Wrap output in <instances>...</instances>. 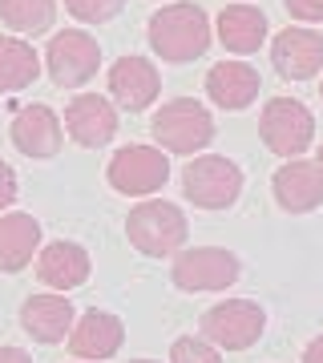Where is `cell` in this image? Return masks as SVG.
Returning a JSON list of instances; mask_svg holds the SVG:
<instances>
[{
    "instance_id": "1",
    "label": "cell",
    "mask_w": 323,
    "mask_h": 363,
    "mask_svg": "<svg viewBox=\"0 0 323 363\" xmlns=\"http://www.w3.org/2000/svg\"><path fill=\"white\" fill-rule=\"evenodd\" d=\"M150 45L162 61H174V65H186V61H198L202 52L210 49V21L207 13L190 4V0H178V4H166L150 16Z\"/></svg>"
},
{
    "instance_id": "2",
    "label": "cell",
    "mask_w": 323,
    "mask_h": 363,
    "mask_svg": "<svg viewBox=\"0 0 323 363\" xmlns=\"http://www.w3.org/2000/svg\"><path fill=\"white\" fill-rule=\"evenodd\" d=\"M154 138L166 154H182L190 157L198 150H207L214 142V117L194 101V97H178V101H166L154 113Z\"/></svg>"
},
{
    "instance_id": "3",
    "label": "cell",
    "mask_w": 323,
    "mask_h": 363,
    "mask_svg": "<svg viewBox=\"0 0 323 363\" xmlns=\"http://www.w3.org/2000/svg\"><path fill=\"white\" fill-rule=\"evenodd\" d=\"M126 234L142 255L162 259V255H174V250L186 242L190 226H186V214H182L174 202H142V206L129 210Z\"/></svg>"
},
{
    "instance_id": "4",
    "label": "cell",
    "mask_w": 323,
    "mask_h": 363,
    "mask_svg": "<svg viewBox=\"0 0 323 363\" xmlns=\"http://www.w3.org/2000/svg\"><path fill=\"white\" fill-rule=\"evenodd\" d=\"M258 133L267 150L279 157H299L315 138V117L303 101L295 97H271L263 105V117H258Z\"/></svg>"
},
{
    "instance_id": "5",
    "label": "cell",
    "mask_w": 323,
    "mask_h": 363,
    "mask_svg": "<svg viewBox=\"0 0 323 363\" xmlns=\"http://www.w3.org/2000/svg\"><path fill=\"white\" fill-rule=\"evenodd\" d=\"M182 190H186L194 206L222 210L243 194V169L234 166L231 157H219V154L194 157L190 166L182 169Z\"/></svg>"
},
{
    "instance_id": "6",
    "label": "cell",
    "mask_w": 323,
    "mask_h": 363,
    "mask_svg": "<svg viewBox=\"0 0 323 363\" xmlns=\"http://www.w3.org/2000/svg\"><path fill=\"white\" fill-rule=\"evenodd\" d=\"M263 327H267V315L255 298H226L202 315V335L226 351H246L251 343H258Z\"/></svg>"
},
{
    "instance_id": "7",
    "label": "cell",
    "mask_w": 323,
    "mask_h": 363,
    "mask_svg": "<svg viewBox=\"0 0 323 363\" xmlns=\"http://www.w3.org/2000/svg\"><path fill=\"white\" fill-rule=\"evenodd\" d=\"M170 178V162L154 145H126L109 162V186L126 198H146L162 190Z\"/></svg>"
},
{
    "instance_id": "8",
    "label": "cell",
    "mask_w": 323,
    "mask_h": 363,
    "mask_svg": "<svg viewBox=\"0 0 323 363\" xmlns=\"http://www.w3.org/2000/svg\"><path fill=\"white\" fill-rule=\"evenodd\" d=\"M45 65H49L53 81H57L61 89H77V85H85V81L102 69V49H97V40H93L89 33L65 28V33H57V37L49 40Z\"/></svg>"
},
{
    "instance_id": "9",
    "label": "cell",
    "mask_w": 323,
    "mask_h": 363,
    "mask_svg": "<svg viewBox=\"0 0 323 363\" xmlns=\"http://www.w3.org/2000/svg\"><path fill=\"white\" fill-rule=\"evenodd\" d=\"M170 274H174V286H182V291H226L231 283H239L243 267L222 247H194L174 259Z\"/></svg>"
},
{
    "instance_id": "10",
    "label": "cell",
    "mask_w": 323,
    "mask_h": 363,
    "mask_svg": "<svg viewBox=\"0 0 323 363\" xmlns=\"http://www.w3.org/2000/svg\"><path fill=\"white\" fill-rule=\"evenodd\" d=\"M271 65L287 81H307L323 69V37L315 28H283L271 40Z\"/></svg>"
},
{
    "instance_id": "11",
    "label": "cell",
    "mask_w": 323,
    "mask_h": 363,
    "mask_svg": "<svg viewBox=\"0 0 323 363\" xmlns=\"http://www.w3.org/2000/svg\"><path fill=\"white\" fill-rule=\"evenodd\" d=\"M275 202L291 214H311L323 202V166L307 157H291L275 169Z\"/></svg>"
},
{
    "instance_id": "12",
    "label": "cell",
    "mask_w": 323,
    "mask_h": 363,
    "mask_svg": "<svg viewBox=\"0 0 323 363\" xmlns=\"http://www.w3.org/2000/svg\"><path fill=\"white\" fill-rule=\"evenodd\" d=\"M158 89H162V77H158V69L146 57H117L114 69H109V93H114V101L133 109V113L146 109V105H154Z\"/></svg>"
},
{
    "instance_id": "13",
    "label": "cell",
    "mask_w": 323,
    "mask_h": 363,
    "mask_svg": "<svg viewBox=\"0 0 323 363\" xmlns=\"http://www.w3.org/2000/svg\"><path fill=\"white\" fill-rule=\"evenodd\" d=\"M65 125H69L73 142L93 150V145H105L117 133V109L102 93H81L77 101H69V109H65Z\"/></svg>"
},
{
    "instance_id": "14",
    "label": "cell",
    "mask_w": 323,
    "mask_h": 363,
    "mask_svg": "<svg viewBox=\"0 0 323 363\" xmlns=\"http://www.w3.org/2000/svg\"><path fill=\"white\" fill-rule=\"evenodd\" d=\"M61 121L49 105H25L13 117V145L25 157H53L61 150Z\"/></svg>"
},
{
    "instance_id": "15",
    "label": "cell",
    "mask_w": 323,
    "mask_h": 363,
    "mask_svg": "<svg viewBox=\"0 0 323 363\" xmlns=\"http://www.w3.org/2000/svg\"><path fill=\"white\" fill-rule=\"evenodd\" d=\"M121 339H126V331H121V319L117 315L85 311L73 323V331H69V351L77 359H109V355H117Z\"/></svg>"
},
{
    "instance_id": "16",
    "label": "cell",
    "mask_w": 323,
    "mask_h": 363,
    "mask_svg": "<svg viewBox=\"0 0 323 363\" xmlns=\"http://www.w3.org/2000/svg\"><path fill=\"white\" fill-rule=\"evenodd\" d=\"M21 327L37 343H61L73 331V303L61 295H33L21 307Z\"/></svg>"
},
{
    "instance_id": "17",
    "label": "cell",
    "mask_w": 323,
    "mask_h": 363,
    "mask_svg": "<svg viewBox=\"0 0 323 363\" xmlns=\"http://www.w3.org/2000/svg\"><path fill=\"white\" fill-rule=\"evenodd\" d=\"M37 274L40 283L57 286V291H73L89 279V255L77 242H49L37 255Z\"/></svg>"
},
{
    "instance_id": "18",
    "label": "cell",
    "mask_w": 323,
    "mask_h": 363,
    "mask_svg": "<svg viewBox=\"0 0 323 363\" xmlns=\"http://www.w3.org/2000/svg\"><path fill=\"white\" fill-rule=\"evenodd\" d=\"M207 93L222 109H246L258 97V73L243 61H219L207 73Z\"/></svg>"
},
{
    "instance_id": "19",
    "label": "cell",
    "mask_w": 323,
    "mask_h": 363,
    "mask_svg": "<svg viewBox=\"0 0 323 363\" xmlns=\"http://www.w3.org/2000/svg\"><path fill=\"white\" fill-rule=\"evenodd\" d=\"M40 242V226L33 214H0V271H25Z\"/></svg>"
},
{
    "instance_id": "20",
    "label": "cell",
    "mask_w": 323,
    "mask_h": 363,
    "mask_svg": "<svg viewBox=\"0 0 323 363\" xmlns=\"http://www.w3.org/2000/svg\"><path fill=\"white\" fill-rule=\"evenodd\" d=\"M219 40L231 52H258L267 40V16L258 13L255 4H231L219 16Z\"/></svg>"
},
{
    "instance_id": "21",
    "label": "cell",
    "mask_w": 323,
    "mask_h": 363,
    "mask_svg": "<svg viewBox=\"0 0 323 363\" xmlns=\"http://www.w3.org/2000/svg\"><path fill=\"white\" fill-rule=\"evenodd\" d=\"M37 73H40V61H37V49L28 40L0 37V93L25 89Z\"/></svg>"
},
{
    "instance_id": "22",
    "label": "cell",
    "mask_w": 323,
    "mask_h": 363,
    "mask_svg": "<svg viewBox=\"0 0 323 363\" xmlns=\"http://www.w3.org/2000/svg\"><path fill=\"white\" fill-rule=\"evenodd\" d=\"M0 16L16 33H45L57 16V4L53 0H0Z\"/></svg>"
},
{
    "instance_id": "23",
    "label": "cell",
    "mask_w": 323,
    "mask_h": 363,
    "mask_svg": "<svg viewBox=\"0 0 323 363\" xmlns=\"http://www.w3.org/2000/svg\"><path fill=\"white\" fill-rule=\"evenodd\" d=\"M121 4H126V0H65V9L77 16V21H85V25L114 21V16L121 13Z\"/></svg>"
},
{
    "instance_id": "24",
    "label": "cell",
    "mask_w": 323,
    "mask_h": 363,
    "mask_svg": "<svg viewBox=\"0 0 323 363\" xmlns=\"http://www.w3.org/2000/svg\"><path fill=\"white\" fill-rule=\"evenodd\" d=\"M170 363H222V359H219V351H214V343H210V339L186 335V339H178V343H174Z\"/></svg>"
},
{
    "instance_id": "25",
    "label": "cell",
    "mask_w": 323,
    "mask_h": 363,
    "mask_svg": "<svg viewBox=\"0 0 323 363\" xmlns=\"http://www.w3.org/2000/svg\"><path fill=\"white\" fill-rule=\"evenodd\" d=\"M287 13L295 21H323V0H287Z\"/></svg>"
},
{
    "instance_id": "26",
    "label": "cell",
    "mask_w": 323,
    "mask_h": 363,
    "mask_svg": "<svg viewBox=\"0 0 323 363\" xmlns=\"http://www.w3.org/2000/svg\"><path fill=\"white\" fill-rule=\"evenodd\" d=\"M13 202H16V174H13V166L0 157V210L13 206Z\"/></svg>"
},
{
    "instance_id": "27",
    "label": "cell",
    "mask_w": 323,
    "mask_h": 363,
    "mask_svg": "<svg viewBox=\"0 0 323 363\" xmlns=\"http://www.w3.org/2000/svg\"><path fill=\"white\" fill-rule=\"evenodd\" d=\"M303 363H323V335L311 339L307 347H303Z\"/></svg>"
},
{
    "instance_id": "28",
    "label": "cell",
    "mask_w": 323,
    "mask_h": 363,
    "mask_svg": "<svg viewBox=\"0 0 323 363\" xmlns=\"http://www.w3.org/2000/svg\"><path fill=\"white\" fill-rule=\"evenodd\" d=\"M0 363H33V359H28V351H21V347H0Z\"/></svg>"
},
{
    "instance_id": "29",
    "label": "cell",
    "mask_w": 323,
    "mask_h": 363,
    "mask_svg": "<svg viewBox=\"0 0 323 363\" xmlns=\"http://www.w3.org/2000/svg\"><path fill=\"white\" fill-rule=\"evenodd\" d=\"M315 162H319V166H323V145H319V157H315Z\"/></svg>"
},
{
    "instance_id": "30",
    "label": "cell",
    "mask_w": 323,
    "mask_h": 363,
    "mask_svg": "<svg viewBox=\"0 0 323 363\" xmlns=\"http://www.w3.org/2000/svg\"><path fill=\"white\" fill-rule=\"evenodd\" d=\"M138 363H154V359H138Z\"/></svg>"
},
{
    "instance_id": "31",
    "label": "cell",
    "mask_w": 323,
    "mask_h": 363,
    "mask_svg": "<svg viewBox=\"0 0 323 363\" xmlns=\"http://www.w3.org/2000/svg\"><path fill=\"white\" fill-rule=\"evenodd\" d=\"M319 97H323V81H319Z\"/></svg>"
}]
</instances>
